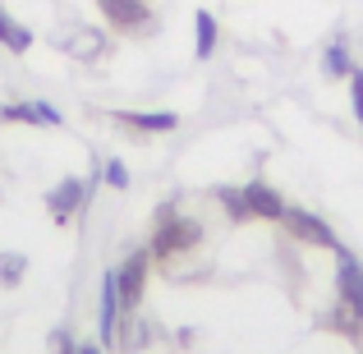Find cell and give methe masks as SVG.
Masks as SVG:
<instances>
[{"mask_svg":"<svg viewBox=\"0 0 363 354\" xmlns=\"http://www.w3.org/2000/svg\"><path fill=\"white\" fill-rule=\"evenodd\" d=\"M336 304H331V318L327 327L345 331V336H363V262L350 253L345 244L336 248Z\"/></svg>","mask_w":363,"mask_h":354,"instance_id":"6da1fadb","label":"cell"},{"mask_svg":"<svg viewBox=\"0 0 363 354\" xmlns=\"http://www.w3.org/2000/svg\"><path fill=\"white\" fill-rule=\"evenodd\" d=\"M198 244H203V226L194 216H184L175 203H161L157 216H152V239H147L152 258L157 262H175V258L194 253Z\"/></svg>","mask_w":363,"mask_h":354,"instance_id":"7a4b0ae2","label":"cell"},{"mask_svg":"<svg viewBox=\"0 0 363 354\" xmlns=\"http://www.w3.org/2000/svg\"><path fill=\"white\" fill-rule=\"evenodd\" d=\"M152 248H133L129 258L116 267V281H120V304H124V313H133L143 304V294H147V276H152Z\"/></svg>","mask_w":363,"mask_h":354,"instance_id":"3957f363","label":"cell"},{"mask_svg":"<svg viewBox=\"0 0 363 354\" xmlns=\"http://www.w3.org/2000/svg\"><path fill=\"white\" fill-rule=\"evenodd\" d=\"M88 198H92V184H88V179L65 175V179H55L51 194H46V212H51V221H55V226H69L74 216L88 207Z\"/></svg>","mask_w":363,"mask_h":354,"instance_id":"277c9868","label":"cell"},{"mask_svg":"<svg viewBox=\"0 0 363 354\" xmlns=\"http://www.w3.org/2000/svg\"><path fill=\"white\" fill-rule=\"evenodd\" d=\"M281 226L290 231L299 244H308V248H327V253H336L340 248V235L331 231L327 221H322L318 212H303V207H285V216H281Z\"/></svg>","mask_w":363,"mask_h":354,"instance_id":"5b68a950","label":"cell"},{"mask_svg":"<svg viewBox=\"0 0 363 354\" xmlns=\"http://www.w3.org/2000/svg\"><path fill=\"white\" fill-rule=\"evenodd\" d=\"M120 322H124L120 281H116V267H106V272H101V299H97V336H101V345H116Z\"/></svg>","mask_w":363,"mask_h":354,"instance_id":"8992f818","label":"cell"},{"mask_svg":"<svg viewBox=\"0 0 363 354\" xmlns=\"http://www.w3.org/2000/svg\"><path fill=\"white\" fill-rule=\"evenodd\" d=\"M97 9L106 14L111 28H120V33H147L152 28L147 0H97Z\"/></svg>","mask_w":363,"mask_h":354,"instance_id":"52a82bcc","label":"cell"},{"mask_svg":"<svg viewBox=\"0 0 363 354\" xmlns=\"http://www.w3.org/2000/svg\"><path fill=\"white\" fill-rule=\"evenodd\" d=\"M240 194H244L248 216H253V221H281L285 207H290L272 184H262V179H248V184H240Z\"/></svg>","mask_w":363,"mask_h":354,"instance_id":"ba28073f","label":"cell"},{"mask_svg":"<svg viewBox=\"0 0 363 354\" xmlns=\"http://www.w3.org/2000/svg\"><path fill=\"white\" fill-rule=\"evenodd\" d=\"M111 120H116L120 129H133V133H175L179 129L175 111H116Z\"/></svg>","mask_w":363,"mask_h":354,"instance_id":"9c48e42d","label":"cell"},{"mask_svg":"<svg viewBox=\"0 0 363 354\" xmlns=\"http://www.w3.org/2000/svg\"><path fill=\"white\" fill-rule=\"evenodd\" d=\"M152 341H157V327H152L138 309L124 313V322H120V331H116V350L120 354H138V350H147Z\"/></svg>","mask_w":363,"mask_h":354,"instance_id":"30bf717a","label":"cell"},{"mask_svg":"<svg viewBox=\"0 0 363 354\" xmlns=\"http://www.w3.org/2000/svg\"><path fill=\"white\" fill-rule=\"evenodd\" d=\"M0 120L5 124H46V129H60L65 124V116L55 106H46V101H9L0 111Z\"/></svg>","mask_w":363,"mask_h":354,"instance_id":"8fae6325","label":"cell"},{"mask_svg":"<svg viewBox=\"0 0 363 354\" xmlns=\"http://www.w3.org/2000/svg\"><path fill=\"white\" fill-rule=\"evenodd\" d=\"M216 46H221V23H216L212 9H198L194 14V55L198 60H212Z\"/></svg>","mask_w":363,"mask_h":354,"instance_id":"7c38bea8","label":"cell"},{"mask_svg":"<svg viewBox=\"0 0 363 354\" xmlns=\"http://www.w3.org/2000/svg\"><path fill=\"white\" fill-rule=\"evenodd\" d=\"M0 46H5V51H14V55L33 51V28H23L5 5H0Z\"/></svg>","mask_w":363,"mask_h":354,"instance_id":"4fadbf2b","label":"cell"},{"mask_svg":"<svg viewBox=\"0 0 363 354\" xmlns=\"http://www.w3.org/2000/svg\"><path fill=\"white\" fill-rule=\"evenodd\" d=\"M322 70H327V79H350V74H354V55H350L345 37H331V42H327V51H322Z\"/></svg>","mask_w":363,"mask_h":354,"instance_id":"5bb4252c","label":"cell"},{"mask_svg":"<svg viewBox=\"0 0 363 354\" xmlns=\"http://www.w3.org/2000/svg\"><path fill=\"white\" fill-rule=\"evenodd\" d=\"M69 51L79 55V60H92V55H101V51H106V37H101L97 28H79V37L69 42Z\"/></svg>","mask_w":363,"mask_h":354,"instance_id":"9a60e30c","label":"cell"},{"mask_svg":"<svg viewBox=\"0 0 363 354\" xmlns=\"http://www.w3.org/2000/svg\"><path fill=\"white\" fill-rule=\"evenodd\" d=\"M23 276H28V258L23 253H0V285H5V290L23 285Z\"/></svg>","mask_w":363,"mask_h":354,"instance_id":"2e32d148","label":"cell"},{"mask_svg":"<svg viewBox=\"0 0 363 354\" xmlns=\"http://www.w3.org/2000/svg\"><path fill=\"white\" fill-rule=\"evenodd\" d=\"M216 203L225 207V216H230L235 226L253 221V216H248V203H244V194H240V189H230V184H225V189H216Z\"/></svg>","mask_w":363,"mask_h":354,"instance_id":"e0dca14e","label":"cell"},{"mask_svg":"<svg viewBox=\"0 0 363 354\" xmlns=\"http://www.w3.org/2000/svg\"><path fill=\"white\" fill-rule=\"evenodd\" d=\"M101 179H106L111 189H129V166H124L120 157H111V161H101Z\"/></svg>","mask_w":363,"mask_h":354,"instance_id":"ac0fdd59","label":"cell"},{"mask_svg":"<svg viewBox=\"0 0 363 354\" xmlns=\"http://www.w3.org/2000/svg\"><path fill=\"white\" fill-rule=\"evenodd\" d=\"M350 101H354V120L363 129V70L354 65V74H350Z\"/></svg>","mask_w":363,"mask_h":354,"instance_id":"d6986e66","label":"cell"},{"mask_svg":"<svg viewBox=\"0 0 363 354\" xmlns=\"http://www.w3.org/2000/svg\"><path fill=\"white\" fill-rule=\"evenodd\" d=\"M51 350H55V354H79L74 331H69V327H55V331H51Z\"/></svg>","mask_w":363,"mask_h":354,"instance_id":"ffe728a7","label":"cell"},{"mask_svg":"<svg viewBox=\"0 0 363 354\" xmlns=\"http://www.w3.org/2000/svg\"><path fill=\"white\" fill-rule=\"evenodd\" d=\"M79 354H101V345H92V341H83V345H79Z\"/></svg>","mask_w":363,"mask_h":354,"instance_id":"44dd1931","label":"cell"}]
</instances>
